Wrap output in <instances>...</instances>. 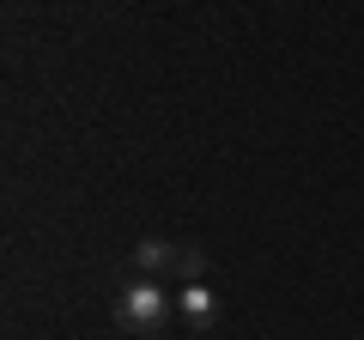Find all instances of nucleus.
I'll return each instance as SVG.
<instances>
[{
	"label": "nucleus",
	"instance_id": "obj_1",
	"mask_svg": "<svg viewBox=\"0 0 364 340\" xmlns=\"http://www.w3.org/2000/svg\"><path fill=\"white\" fill-rule=\"evenodd\" d=\"M116 322L128 328V334H158V328L170 322V292L158 286V280H128V286L116 292Z\"/></svg>",
	"mask_w": 364,
	"mask_h": 340
},
{
	"label": "nucleus",
	"instance_id": "obj_2",
	"mask_svg": "<svg viewBox=\"0 0 364 340\" xmlns=\"http://www.w3.org/2000/svg\"><path fill=\"white\" fill-rule=\"evenodd\" d=\"M176 255H182V249L170 243V237H140V243H134V267H140V280L176 274Z\"/></svg>",
	"mask_w": 364,
	"mask_h": 340
},
{
	"label": "nucleus",
	"instance_id": "obj_3",
	"mask_svg": "<svg viewBox=\"0 0 364 340\" xmlns=\"http://www.w3.org/2000/svg\"><path fill=\"white\" fill-rule=\"evenodd\" d=\"M176 310H182V322H188V328H213V310H219V304H213V292L200 286V280H188L182 298H176Z\"/></svg>",
	"mask_w": 364,
	"mask_h": 340
}]
</instances>
